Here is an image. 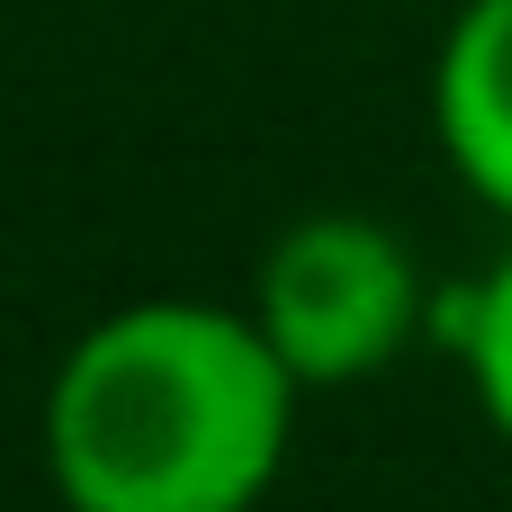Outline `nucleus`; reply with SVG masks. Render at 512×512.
<instances>
[{
    "label": "nucleus",
    "mask_w": 512,
    "mask_h": 512,
    "mask_svg": "<svg viewBox=\"0 0 512 512\" xmlns=\"http://www.w3.org/2000/svg\"><path fill=\"white\" fill-rule=\"evenodd\" d=\"M297 396L252 315L144 297L63 351L45 477L63 512H252L288 468Z\"/></svg>",
    "instance_id": "obj_1"
},
{
    "label": "nucleus",
    "mask_w": 512,
    "mask_h": 512,
    "mask_svg": "<svg viewBox=\"0 0 512 512\" xmlns=\"http://www.w3.org/2000/svg\"><path fill=\"white\" fill-rule=\"evenodd\" d=\"M252 324L297 387H360L432 324V288L396 225L324 207L261 252Z\"/></svg>",
    "instance_id": "obj_2"
},
{
    "label": "nucleus",
    "mask_w": 512,
    "mask_h": 512,
    "mask_svg": "<svg viewBox=\"0 0 512 512\" xmlns=\"http://www.w3.org/2000/svg\"><path fill=\"white\" fill-rule=\"evenodd\" d=\"M432 126L450 171L512 225V0H468L432 63Z\"/></svg>",
    "instance_id": "obj_3"
},
{
    "label": "nucleus",
    "mask_w": 512,
    "mask_h": 512,
    "mask_svg": "<svg viewBox=\"0 0 512 512\" xmlns=\"http://www.w3.org/2000/svg\"><path fill=\"white\" fill-rule=\"evenodd\" d=\"M432 324H441L450 351L468 360V387H477L495 441L512 450V252L486 270V279H468L450 306H432Z\"/></svg>",
    "instance_id": "obj_4"
}]
</instances>
